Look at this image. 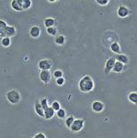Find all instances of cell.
I'll list each match as a JSON object with an SVG mask.
<instances>
[{"label":"cell","mask_w":137,"mask_h":138,"mask_svg":"<svg viewBox=\"0 0 137 138\" xmlns=\"http://www.w3.org/2000/svg\"><path fill=\"white\" fill-rule=\"evenodd\" d=\"M83 126H84V121L77 119V120L74 121V123H72L70 129L73 132H78V131H80L83 128Z\"/></svg>","instance_id":"3957f363"},{"label":"cell","mask_w":137,"mask_h":138,"mask_svg":"<svg viewBox=\"0 0 137 138\" xmlns=\"http://www.w3.org/2000/svg\"><path fill=\"white\" fill-rule=\"evenodd\" d=\"M7 27H8V25H7L6 22H5L4 20H0V35H1L3 32H4V31L6 29Z\"/></svg>","instance_id":"603a6c76"},{"label":"cell","mask_w":137,"mask_h":138,"mask_svg":"<svg viewBox=\"0 0 137 138\" xmlns=\"http://www.w3.org/2000/svg\"><path fill=\"white\" fill-rule=\"evenodd\" d=\"M65 41V38L63 35H59L55 38V43L58 45H63Z\"/></svg>","instance_id":"e0dca14e"},{"label":"cell","mask_w":137,"mask_h":138,"mask_svg":"<svg viewBox=\"0 0 137 138\" xmlns=\"http://www.w3.org/2000/svg\"><path fill=\"white\" fill-rule=\"evenodd\" d=\"M117 59H118V62L121 63V64H126V63L128 62V59L127 57H126V55H120L117 56Z\"/></svg>","instance_id":"ffe728a7"},{"label":"cell","mask_w":137,"mask_h":138,"mask_svg":"<svg viewBox=\"0 0 137 138\" xmlns=\"http://www.w3.org/2000/svg\"><path fill=\"white\" fill-rule=\"evenodd\" d=\"M110 49H111V51L113 52V53H119L120 51H121V49H120V45L118 44L117 43H113L111 45H110Z\"/></svg>","instance_id":"ac0fdd59"},{"label":"cell","mask_w":137,"mask_h":138,"mask_svg":"<svg viewBox=\"0 0 137 138\" xmlns=\"http://www.w3.org/2000/svg\"><path fill=\"white\" fill-rule=\"evenodd\" d=\"M122 69H123V64H121V63H120V62H115L112 70L116 73H120L122 71Z\"/></svg>","instance_id":"5bb4252c"},{"label":"cell","mask_w":137,"mask_h":138,"mask_svg":"<svg viewBox=\"0 0 137 138\" xmlns=\"http://www.w3.org/2000/svg\"><path fill=\"white\" fill-rule=\"evenodd\" d=\"M53 76H54L55 78H60V77H63V72L61 70H55L54 72H53Z\"/></svg>","instance_id":"83f0119b"},{"label":"cell","mask_w":137,"mask_h":138,"mask_svg":"<svg viewBox=\"0 0 137 138\" xmlns=\"http://www.w3.org/2000/svg\"><path fill=\"white\" fill-rule=\"evenodd\" d=\"M15 34H16V29L12 27V26H8L6 28V29L4 31V32L1 34V36H3V38L4 37L10 38L12 36H15Z\"/></svg>","instance_id":"5b68a950"},{"label":"cell","mask_w":137,"mask_h":138,"mask_svg":"<svg viewBox=\"0 0 137 138\" xmlns=\"http://www.w3.org/2000/svg\"><path fill=\"white\" fill-rule=\"evenodd\" d=\"M56 83H57V85H59V86L64 85V83H65V79H64L63 77L57 78V79H56Z\"/></svg>","instance_id":"f1b7e54d"},{"label":"cell","mask_w":137,"mask_h":138,"mask_svg":"<svg viewBox=\"0 0 137 138\" xmlns=\"http://www.w3.org/2000/svg\"><path fill=\"white\" fill-rule=\"evenodd\" d=\"M128 14H129V10H128V8H125V7L121 6L119 8V9H118V15H119L121 18H125V17L128 16Z\"/></svg>","instance_id":"8fae6325"},{"label":"cell","mask_w":137,"mask_h":138,"mask_svg":"<svg viewBox=\"0 0 137 138\" xmlns=\"http://www.w3.org/2000/svg\"><path fill=\"white\" fill-rule=\"evenodd\" d=\"M34 108H35V111L37 112V114L41 117H44V111H43L42 107L41 106V103H40L39 100L35 101V105H34Z\"/></svg>","instance_id":"9c48e42d"},{"label":"cell","mask_w":137,"mask_h":138,"mask_svg":"<svg viewBox=\"0 0 137 138\" xmlns=\"http://www.w3.org/2000/svg\"><path fill=\"white\" fill-rule=\"evenodd\" d=\"M38 66L41 71H48L52 67V62L50 60H41L38 64Z\"/></svg>","instance_id":"277c9868"},{"label":"cell","mask_w":137,"mask_h":138,"mask_svg":"<svg viewBox=\"0 0 137 138\" xmlns=\"http://www.w3.org/2000/svg\"><path fill=\"white\" fill-rule=\"evenodd\" d=\"M22 2V8L24 9H28L32 6V0H21Z\"/></svg>","instance_id":"2e32d148"},{"label":"cell","mask_w":137,"mask_h":138,"mask_svg":"<svg viewBox=\"0 0 137 138\" xmlns=\"http://www.w3.org/2000/svg\"><path fill=\"white\" fill-rule=\"evenodd\" d=\"M40 33H41V29L38 26H33L29 29V35L32 38H38L40 36Z\"/></svg>","instance_id":"ba28073f"},{"label":"cell","mask_w":137,"mask_h":138,"mask_svg":"<svg viewBox=\"0 0 137 138\" xmlns=\"http://www.w3.org/2000/svg\"><path fill=\"white\" fill-rule=\"evenodd\" d=\"M52 108H53V111H58L59 110L61 109L60 104H59L58 101H53V104H52Z\"/></svg>","instance_id":"d4e9b609"},{"label":"cell","mask_w":137,"mask_h":138,"mask_svg":"<svg viewBox=\"0 0 137 138\" xmlns=\"http://www.w3.org/2000/svg\"><path fill=\"white\" fill-rule=\"evenodd\" d=\"M103 108H104L103 103H101L100 101H95V102H93L92 109H93V111H96V112H100V111L103 110Z\"/></svg>","instance_id":"30bf717a"},{"label":"cell","mask_w":137,"mask_h":138,"mask_svg":"<svg viewBox=\"0 0 137 138\" xmlns=\"http://www.w3.org/2000/svg\"><path fill=\"white\" fill-rule=\"evenodd\" d=\"M40 78L43 83L47 84L51 80V73L49 71H41L40 74Z\"/></svg>","instance_id":"8992f818"},{"label":"cell","mask_w":137,"mask_h":138,"mask_svg":"<svg viewBox=\"0 0 137 138\" xmlns=\"http://www.w3.org/2000/svg\"><path fill=\"white\" fill-rule=\"evenodd\" d=\"M44 25L45 27L47 28H51V27H53V25H54V20L53 19H51V18H48V19H45L44 20Z\"/></svg>","instance_id":"9a60e30c"},{"label":"cell","mask_w":137,"mask_h":138,"mask_svg":"<svg viewBox=\"0 0 137 138\" xmlns=\"http://www.w3.org/2000/svg\"><path fill=\"white\" fill-rule=\"evenodd\" d=\"M10 43H11V41H10V38L4 37V38H2V40H1V44H2V46H4V47H8L10 45Z\"/></svg>","instance_id":"d6986e66"},{"label":"cell","mask_w":137,"mask_h":138,"mask_svg":"<svg viewBox=\"0 0 137 138\" xmlns=\"http://www.w3.org/2000/svg\"><path fill=\"white\" fill-rule=\"evenodd\" d=\"M94 88V81L88 76H86L79 81V89L82 92L88 93Z\"/></svg>","instance_id":"6da1fadb"},{"label":"cell","mask_w":137,"mask_h":138,"mask_svg":"<svg viewBox=\"0 0 137 138\" xmlns=\"http://www.w3.org/2000/svg\"><path fill=\"white\" fill-rule=\"evenodd\" d=\"M7 99L11 104H17L20 100V94L15 89L10 90L7 93Z\"/></svg>","instance_id":"7a4b0ae2"},{"label":"cell","mask_w":137,"mask_h":138,"mask_svg":"<svg viewBox=\"0 0 137 138\" xmlns=\"http://www.w3.org/2000/svg\"><path fill=\"white\" fill-rule=\"evenodd\" d=\"M53 115H54V111H53V109L52 107H48L44 111V118L47 119V120L53 118Z\"/></svg>","instance_id":"4fadbf2b"},{"label":"cell","mask_w":137,"mask_h":138,"mask_svg":"<svg viewBox=\"0 0 137 138\" xmlns=\"http://www.w3.org/2000/svg\"><path fill=\"white\" fill-rule=\"evenodd\" d=\"M56 114L58 118H64L65 116V111L64 109H60L58 111H56Z\"/></svg>","instance_id":"4316f807"},{"label":"cell","mask_w":137,"mask_h":138,"mask_svg":"<svg viewBox=\"0 0 137 138\" xmlns=\"http://www.w3.org/2000/svg\"><path fill=\"white\" fill-rule=\"evenodd\" d=\"M34 138H46V136H45L43 134H41V133H39V134H36Z\"/></svg>","instance_id":"4dcf8cb0"},{"label":"cell","mask_w":137,"mask_h":138,"mask_svg":"<svg viewBox=\"0 0 137 138\" xmlns=\"http://www.w3.org/2000/svg\"><path fill=\"white\" fill-rule=\"evenodd\" d=\"M97 3L99 5H101V6H103V5H107L109 3L108 0H97Z\"/></svg>","instance_id":"f546056e"},{"label":"cell","mask_w":137,"mask_h":138,"mask_svg":"<svg viewBox=\"0 0 137 138\" xmlns=\"http://www.w3.org/2000/svg\"><path fill=\"white\" fill-rule=\"evenodd\" d=\"M47 33L49 35L52 36H54L57 34V29L55 27H51V28H48L47 29Z\"/></svg>","instance_id":"7402d4cb"},{"label":"cell","mask_w":137,"mask_h":138,"mask_svg":"<svg viewBox=\"0 0 137 138\" xmlns=\"http://www.w3.org/2000/svg\"><path fill=\"white\" fill-rule=\"evenodd\" d=\"M129 99L131 102L134 103V104H137V93L135 92H133L129 95Z\"/></svg>","instance_id":"44dd1931"},{"label":"cell","mask_w":137,"mask_h":138,"mask_svg":"<svg viewBox=\"0 0 137 138\" xmlns=\"http://www.w3.org/2000/svg\"><path fill=\"white\" fill-rule=\"evenodd\" d=\"M74 119L73 118V117H68V118L66 119V121H65V125H66L68 128H70L72 123H74Z\"/></svg>","instance_id":"484cf974"},{"label":"cell","mask_w":137,"mask_h":138,"mask_svg":"<svg viewBox=\"0 0 137 138\" xmlns=\"http://www.w3.org/2000/svg\"><path fill=\"white\" fill-rule=\"evenodd\" d=\"M40 103H41V106L42 107L43 111H45V110H46L48 107H49V106H48V100H47V99H41V101H40Z\"/></svg>","instance_id":"cb8c5ba5"},{"label":"cell","mask_w":137,"mask_h":138,"mask_svg":"<svg viewBox=\"0 0 137 138\" xmlns=\"http://www.w3.org/2000/svg\"><path fill=\"white\" fill-rule=\"evenodd\" d=\"M114 64H115V60H114L113 58H110V59H109V60L107 61V63H106V66H105V72H106V73H109L110 70H112V69H113Z\"/></svg>","instance_id":"7c38bea8"},{"label":"cell","mask_w":137,"mask_h":138,"mask_svg":"<svg viewBox=\"0 0 137 138\" xmlns=\"http://www.w3.org/2000/svg\"><path fill=\"white\" fill-rule=\"evenodd\" d=\"M11 8L16 11H22V2L21 0H12L11 1Z\"/></svg>","instance_id":"52a82bcc"}]
</instances>
